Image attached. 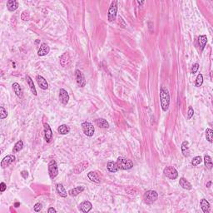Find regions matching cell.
I'll use <instances>...</instances> for the list:
<instances>
[{"mask_svg":"<svg viewBox=\"0 0 213 213\" xmlns=\"http://www.w3.org/2000/svg\"><path fill=\"white\" fill-rule=\"evenodd\" d=\"M160 102L162 111H167L170 106V94L167 88L163 86L160 88Z\"/></svg>","mask_w":213,"mask_h":213,"instance_id":"obj_1","label":"cell"},{"mask_svg":"<svg viewBox=\"0 0 213 213\" xmlns=\"http://www.w3.org/2000/svg\"><path fill=\"white\" fill-rule=\"evenodd\" d=\"M117 163L119 169L122 170H129L133 167V161L123 156H119L117 160Z\"/></svg>","mask_w":213,"mask_h":213,"instance_id":"obj_2","label":"cell"},{"mask_svg":"<svg viewBox=\"0 0 213 213\" xmlns=\"http://www.w3.org/2000/svg\"><path fill=\"white\" fill-rule=\"evenodd\" d=\"M157 198H158V194L156 191H153V190H149V191H146L143 196L144 202L148 205L152 204L153 202H155Z\"/></svg>","mask_w":213,"mask_h":213,"instance_id":"obj_3","label":"cell"},{"mask_svg":"<svg viewBox=\"0 0 213 213\" xmlns=\"http://www.w3.org/2000/svg\"><path fill=\"white\" fill-rule=\"evenodd\" d=\"M117 13V1H113L111 4L107 13V19L109 22H113L114 20H116Z\"/></svg>","mask_w":213,"mask_h":213,"instance_id":"obj_4","label":"cell"},{"mask_svg":"<svg viewBox=\"0 0 213 213\" xmlns=\"http://www.w3.org/2000/svg\"><path fill=\"white\" fill-rule=\"evenodd\" d=\"M49 173L51 179H53L58 176V167L55 160H51L49 163Z\"/></svg>","mask_w":213,"mask_h":213,"instance_id":"obj_5","label":"cell"},{"mask_svg":"<svg viewBox=\"0 0 213 213\" xmlns=\"http://www.w3.org/2000/svg\"><path fill=\"white\" fill-rule=\"evenodd\" d=\"M164 175L171 180H175L178 177V172L174 167H167L163 170Z\"/></svg>","mask_w":213,"mask_h":213,"instance_id":"obj_6","label":"cell"},{"mask_svg":"<svg viewBox=\"0 0 213 213\" xmlns=\"http://www.w3.org/2000/svg\"><path fill=\"white\" fill-rule=\"evenodd\" d=\"M82 128H83V133L88 137H93V134L95 133V128H94L93 125L89 122H83L82 124Z\"/></svg>","mask_w":213,"mask_h":213,"instance_id":"obj_7","label":"cell"},{"mask_svg":"<svg viewBox=\"0 0 213 213\" xmlns=\"http://www.w3.org/2000/svg\"><path fill=\"white\" fill-rule=\"evenodd\" d=\"M75 78H76V82L78 85L79 86L80 88H83L86 85V79H85V77L83 75V73L82 72L77 69L75 71Z\"/></svg>","mask_w":213,"mask_h":213,"instance_id":"obj_8","label":"cell"},{"mask_svg":"<svg viewBox=\"0 0 213 213\" xmlns=\"http://www.w3.org/2000/svg\"><path fill=\"white\" fill-rule=\"evenodd\" d=\"M88 162H87V161H84V162H80L78 164H77L74 167V168H73V172L75 173V174H80L81 172H83V171H85L86 169L88 167Z\"/></svg>","mask_w":213,"mask_h":213,"instance_id":"obj_9","label":"cell"},{"mask_svg":"<svg viewBox=\"0 0 213 213\" xmlns=\"http://www.w3.org/2000/svg\"><path fill=\"white\" fill-rule=\"evenodd\" d=\"M16 157L14 155H8L5 156L4 159L2 160L1 162V167L2 168H6L8 167L9 166L13 163V162L15 161Z\"/></svg>","mask_w":213,"mask_h":213,"instance_id":"obj_10","label":"cell"},{"mask_svg":"<svg viewBox=\"0 0 213 213\" xmlns=\"http://www.w3.org/2000/svg\"><path fill=\"white\" fill-rule=\"evenodd\" d=\"M59 100L63 105H67L69 101V95L65 89L61 88L59 90Z\"/></svg>","mask_w":213,"mask_h":213,"instance_id":"obj_11","label":"cell"},{"mask_svg":"<svg viewBox=\"0 0 213 213\" xmlns=\"http://www.w3.org/2000/svg\"><path fill=\"white\" fill-rule=\"evenodd\" d=\"M36 80H37V83H38L40 88L43 89V90H47L49 88V83L43 77L38 75L36 77Z\"/></svg>","mask_w":213,"mask_h":213,"instance_id":"obj_12","label":"cell"},{"mask_svg":"<svg viewBox=\"0 0 213 213\" xmlns=\"http://www.w3.org/2000/svg\"><path fill=\"white\" fill-rule=\"evenodd\" d=\"M93 208V205L92 203L88 201H83L79 206V210L82 212H84V213H87V212H89Z\"/></svg>","mask_w":213,"mask_h":213,"instance_id":"obj_13","label":"cell"},{"mask_svg":"<svg viewBox=\"0 0 213 213\" xmlns=\"http://www.w3.org/2000/svg\"><path fill=\"white\" fill-rule=\"evenodd\" d=\"M44 138L47 142H50L53 138V132L48 123H44Z\"/></svg>","mask_w":213,"mask_h":213,"instance_id":"obj_14","label":"cell"},{"mask_svg":"<svg viewBox=\"0 0 213 213\" xmlns=\"http://www.w3.org/2000/svg\"><path fill=\"white\" fill-rule=\"evenodd\" d=\"M88 178L91 182H95V183L101 182V175L98 172H90L88 173Z\"/></svg>","mask_w":213,"mask_h":213,"instance_id":"obj_15","label":"cell"},{"mask_svg":"<svg viewBox=\"0 0 213 213\" xmlns=\"http://www.w3.org/2000/svg\"><path fill=\"white\" fill-rule=\"evenodd\" d=\"M50 52V48L49 47V45L46 44V43H42L40 46L39 49H38V55L40 57H43L45 56L47 54H49Z\"/></svg>","mask_w":213,"mask_h":213,"instance_id":"obj_16","label":"cell"},{"mask_svg":"<svg viewBox=\"0 0 213 213\" xmlns=\"http://www.w3.org/2000/svg\"><path fill=\"white\" fill-rule=\"evenodd\" d=\"M69 63H70V56L68 53H64L60 57V64L62 67H65L68 66Z\"/></svg>","mask_w":213,"mask_h":213,"instance_id":"obj_17","label":"cell"},{"mask_svg":"<svg viewBox=\"0 0 213 213\" xmlns=\"http://www.w3.org/2000/svg\"><path fill=\"white\" fill-rule=\"evenodd\" d=\"M84 186H77V187H74V188H72L71 190H69L67 193L70 196H78L80 193H82L83 191H84Z\"/></svg>","mask_w":213,"mask_h":213,"instance_id":"obj_18","label":"cell"},{"mask_svg":"<svg viewBox=\"0 0 213 213\" xmlns=\"http://www.w3.org/2000/svg\"><path fill=\"white\" fill-rule=\"evenodd\" d=\"M200 206H201V208L202 210V212L204 213H208L210 211V203L208 202V201L206 199H201L200 201Z\"/></svg>","mask_w":213,"mask_h":213,"instance_id":"obj_19","label":"cell"},{"mask_svg":"<svg viewBox=\"0 0 213 213\" xmlns=\"http://www.w3.org/2000/svg\"><path fill=\"white\" fill-rule=\"evenodd\" d=\"M106 168H107V170H108L110 172H113V173L117 172L119 170V167H118V166H117V163L115 162H107V164H106Z\"/></svg>","mask_w":213,"mask_h":213,"instance_id":"obj_20","label":"cell"},{"mask_svg":"<svg viewBox=\"0 0 213 213\" xmlns=\"http://www.w3.org/2000/svg\"><path fill=\"white\" fill-rule=\"evenodd\" d=\"M12 87H13L14 93H15L19 98H22L23 94H22V88H21V87H20V85L18 84V83H14Z\"/></svg>","mask_w":213,"mask_h":213,"instance_id":"obj_21","label":"cell"},{"mask_svg":"<svg viewBox=\"0 0 213 213\" xmlns=\"http://www.w3.org/2000/svg\"><path fill=\"white\" fill-rule=\"evenodd\" d=\"M179 184H180V186H182L183 189H185V190H191V189H192V186H191V183L188 182V181H186L184 178H180Z\"/></svg>","mask_w":213,"mask_h":213,"instance_id":"obj_22","label":"cell"},{"mask_svg":"<svg viewBox=\"0 0 213 213\" xmlns=\"http://www.w3.org/2000/svg\"><path fill=\"white\" fill-rule=\"evenodd\" d=\"M7 8L10 12H13L18 8V3L15 0H9L7 2Z\"/></svg>","mask_w":213,"mask_h":213,"instance_id":"obj_23","label":"cell"},{"mask_svg":"<svg viewBox=\"0 0 213 213\" xmlns=\"http://www.w3.org/2000/svg\"><path fill=\"white\" fill-rule=\"evenodd\" d=\"M56 190H57L58 195L60 196H62V197H67V193L66 190H65V188H64V186H63L62 183H58V184L56 185Z\"/></svg>","mask_w":213,"mask_h":213,"instance_id":"obj_24","label":"cell"},{"mask_svg":"<svg viewBox=\"0 0 213 213\" xmlns=\"http://www.w3.org/2000/svg\"><path fill=\"white\" fill-rule=\"evenodd\" d=\"M95 123L100 128H109V123L104 118H98L95 121Z\"/></svg>","mask_w":213,"mask_h":213,"instance_id":"obj_25","label":"cell"},{"mask_svg":"<svg viewBox=\"0 0 213 213\" xmlns=\"http://www.w3.org/2000/svg\"><path fill=\"white\" fill-rule=\"evenodd\" d=\"M182 151L183 156L185 157H187L190 153V150H189V143L186 141H184L182 144Z\"/></svg>","mask_w":213,"mask_h":213,"instance_id":"obj_26","label":"cell"},{"mask_svg":"<svg viewBox=\"0 0 213 213\" xmlns=\"http://www.w3.org/2000/svg\"><path fill=\"white\" fill-rule=\"evenodd\" d=\"M207 43V37L206 35H200L198 37V43H199L201 51H202L204 49L205 46Z\"/></svg>","mask_w":213,"mask_h":213,"instance_id":"obj_27","label":"cell"},{"mask_svg":"<svg viewBox=\"0 0 213 213\" xmlns=\"http://www.w3.org/2000/svg\"><path fill=\"white\" fill-rule=\"evenodd\" d=\"M26 80H27V83H28V86H29V88H30V89H31L33 94L34 96H37V90H36L35 86H34V83H33V81L32 80V78H30V77H29V76H27Z\"/></svg>","mask_w":213,"mask_h":213,"instance_id":"obj_28","label":"cell"},{"mask_svg":"<svg viewBox=\"0 0 213 213\" xmlns=\"http://www.w3.org/2000/svg\"><path fill=\"white\" fill-rule=\"evenodd\" d=\"M58 133L61 134V135H66L67 133H69L70 128H69V127H68L67 125L62 124L58 128Z\"/></svg>","mask_w":213,"mask_h":213,"instance_id":"obj_29","label":"cell"},{"mask_svg":"<svg viewBox=\"0 0 213 213\" xmlns=\"http://www.w3.org/2000/svg\"><path fill=\"white\" fill-rule=\"evenodd\" d=\"M23 147V142L22 140H19L18 142L15 143V145L13 146V153H17L18 151H20Z\"/></svg>","mask_w":213,"mask_h":213,"instance_id":"obj_30","label":"cell"},{"mask_svg":"<svg viewBox=\"0 0 213 213\" xmlns=\"http://www.w3.org/2000/svg\"><path fill=\"white\" fill-rule=\"evenodd\" d=\"M204 162H205V166L207 167L208 169L212 168V157L208 155H206L204 156Z\"/></svg>","mask_w":213,"mask_h":213,"instance_id":"obj_31","label":"cell"},{"mask_svg":"<svg viewBox=\"0 0 213 213\" xmlns=\"http://www.w3.org/2000/svg\"><path fill=\"white\" fill-rule=\"evenodd\" d=\"M206 138L209 142H213V130L211 128H207L206 130Z\"/></svg>","mask_w":213,"mask_h":213,"instance_id":"obj_32","label":"cell"},{"mask_svg":"<svg viewBox=\"0 0 213 213\" xmlns=\"http://www.w3.org/2000/svg\"><path fill=\"white\" fill-rule=\"evenodd\" d=\"M201 162H202L201 156H195L193 159L191 160V165H192L193 167H196V166L201 164Z\"/></svg>","mask_w":213,"mask_h":213,"instance_id":"obj_33","label":"cell"},{"mask_svg":"<svg viewBox=\"0 0 213 213\" xmlns=\"http://www.w3.org/2000/svg\"><path fill=\"white\" fill-rule=\"evenodd\" d=\"M203 83V76L202 74H198L196 79V87H201Z\"/></svg>","mask_w":213,"mask_h":213,"instance_id":"obj_34","label":"cell"},{"mask_svg":"<svg viewBox=\"0 0 213 213\" xmlns=\"http://www.w3.org/2000/svg\"><path fill=\"white\" fill-rule=\"evenodd\" d=\"M8 117V112L4 106H0V119H4Z\"/></svg>","mask_w":213,"mask_h":213,"instance_id":"obj_35","label":"cell"},{"mask_svg":"<svg viewBox=\"0 0 213 213\" xmlns=\"http://www.w3.org/2000/svg\"><path fill=\"white\" fill-rule=\"evenodd\" d=\"M126 191L128 193V194H131V195H137L138 194V189L135 188V187H128L126 189Z\"/></svg>","mask_w":213,"mask_h":213,"instance_id":"obj_36","label":"cell"},{"mask_svg":"<svg viewBox=\"0 0 213 213\" xmlns=\"http://www.w3.org/2000/svg\"><path fill=\"white\" fill-rule=\"evenodd\" d=\"M30 18V15H29V13L28 11H23L21 14V19L23 20V21H28Z\"/></svg>","mask_w":213,"mask_h":213,"instance_id":"obj_37","label":"cell"},{"mask_svg":"<svg viewBox=\"0 0 213 213\" xmlns=\"http://www.w3.org/2000/svg\"><path fill=\"white\" fill-rule=\"evenodd\" d=\"M194 114V110L191 106H189L188 108V112H187V119H191V117H193Z\"/></svg>","mask_w":213,"mask_h":213,"instance_id":"obj_38","label":"cell"},{"mask_svg":"<svg viewBox=\"0 0 213 213\" xmlns=\"http://www.w3.org/2000/svg\"><path fill=\"white\" fill-rule=\"evenodd\" d=\"M42 208H43V205L39 203V202L36 203L34 205V206H33V209H34V211H35L36 212H39L40 211L42 210Z\"/></svg>","mask_w":213,"mask_h":213,"instance_id":"obj_39","label":"cell"},{"mask_svg":"<svg viewBox=\"0 0 213 213\" xmlns=\"http://www.w3.org/2000/svg\"><path fill=\"white\" fill-rule=\"evenodd\" d=\"M198 69H199V64H198V63H195V64L192 66V67H191V73H193V74L196 73V72L198 71Z\"/></svg>","mask_w":213,"mask_h":213,"instance_id":"obj_40","label":"cell"},{"mask_svg":"<svg viewBox=\"0 0 213 213\" xmlns=\"http://www.w3.org/2000/svg\"><path fill=\"white\" fill-rule=\"evenodd\" d=\"M6 189H7L6 184H5L4 182H1V184H0V191H1V192H4Z\"/></svg>","mask_w":213,"mask_h":213,"instance_id":"obj_41","label":"cell"},{"mask_svg":"<svg viewBox=\"0 0 213 213\" xmlns=\"http://www.w3.org/2000/svg\"><path fill=\"white\" fill-rule=\"evenodd\" d=\"M21 176H22L24 179H26V178H28V172L27 171H22V172H21Z\"/></svg>","mask_w":213,"mask_h":213,"instance_id":"obj_42","label":"cell"},{"mask_svg":"<svg viewBox=\"0 0 213 213\" xmlns=\"http://www.w3.org/2000/svg\"><path fill=\"white\" fill-rule=\"evenodd\" d=\"M48 212L49 213H56L57 212V211L55 210V209L53 208V207H50V208L48 210Z\"/></svg>","mask_w":213,"mask_h":213,"instance_id":"obj_43","label":"cell"},{"mask_svg":"<svg viewBox=\"0 0 213 213\" xmlns=\"http://www.w3.org/2000/svg\"><path fill=\"white\" fill-rule=\"evenodd\" d=\"M211 185H212V182H208L207 183H206V187H210Z\"/></svg>","mask_w":213,"mask_h":213,"instance_id":"obj_44","label":"cell"},{"mask_svg":"<svg viewBox=\"0 0 213 213\" xmlns=\"http://www.w3.org/2000/svg\"><path fill=\"white\" fill-rule=\"evenodd\" d=\"M14 206H15V207H18V206H20V203H19V202H17V203H15Z\"/></svg>","mask_w":213,"mask_h":213,"instance_id":"obj_45","label":"cell"}]
</instances>
